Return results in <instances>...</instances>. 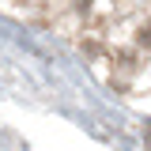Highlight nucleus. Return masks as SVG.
I'll list each match as a JSON object with an SVG mask.
<instances>
[{
  "label": "nucleus",
  "mask_w": 151,
  "mask_h": 151,
  "mask_svg": "<svg viewBox=\"0 0 151 151\" xmlns=\"http://www.w3.org/2000/svg\"><path fill=\"white\" fill-rule=\"evenodd\" d=\"M140 45H151V27H144V34H140Z\"/></svg>",
  "instance_id": "1"
}]
</instances>
